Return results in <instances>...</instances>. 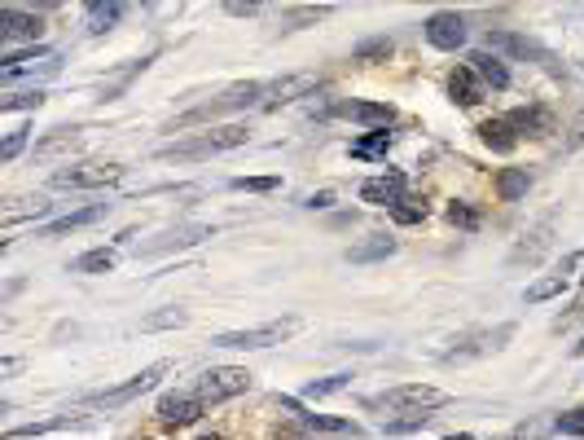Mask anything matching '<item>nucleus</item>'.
Returning a JSON list of instances; mask_svg holds the SVG:
<instances>
[{
  "label": "nucleus",
  "instance_id": "obj_1",
  "mask_svg": "<svg viewBox=\"0 0 584 440\" xmlns=\"http://www.w3.org/2000/svg\"><path fill=\"white\" fill-rule=\"evenodd\" d=\"M510 339H514V322L462 330V334L448 339V348H439V361L444 366H462V361H475V357H488V352H501Z\"/></svg>",
  "mask_w": 584,
  "mask_h": 440
},
{
  "label": "nucleus",
  "instance_id": "obj_2",
  "mask_svg": "<svg viewBox=\"0 0 584 440\" xmlns=\"http://www.w3.org/2000/svg\"><path fill=\"white\" fill-rule=\"evenodd\" d=\"M246 137H251V132H246L242 123H229V128H212V132H203V137L163 146L159 159H180V164H189V159H212V155H224V150L246 146Z\"/></svg>",
  "mask_w": 584,
  "mask_h": 440
},
{
  "label": "nucleus",
  "instance_id": "obj_3",
  "mask_svg": "<svg viewBox=\"0 0 584 440\" xmlns=\"http://www.w3.org/2000/svg\"><path fill=\"white\" fill-rule=\"evenodd\" d=\"M370 410H387V414H430V410H439V405H448V392H439V387L430 384H400V387H387V392H378L365 401Z\"/></svg>",
  "mask_w": 584,
  "mask_h": 440
},
{
  "label": "nucleus",
  "instance_id": "obj_4",
  "mask_svg": "<svg viewBox=\"0 0 584 440\" xmlns=\"http://www.w3.org/2000/svg\"><path fill=\"white\" fill-rule=\"evenodd\" d=\"M580 282H584V247L580 251H567L549 274L536 277L528 291H523V300H528V304H545V300H558L563 291H571V286H580Z\"/></svg>",
  "mask_w": 584,
  "mask_h": 440
},
{
  "label": "nucleus",
  "instance_id": "obj_5",
  "mask_svg": "<svg viewBox=\"0 0 584 440\" xmlns=\"http://www.w3.org/2000/svg\"><path fill=\"white\" fill-rule=\"evenodd\" d=\"M167 370H171V361H154V366H146L141 375H132L128 384H119V387H106V392H93V396H84V410H123L128 401H137L141 392H150V387L159 384Z\"/></svg>",
  "mask_w": 584,
  "mask_h": 440
},
{
  "label": "nucleus",
  "instance_id": "obj_6",
  "mask_svg": "<svg viewBox=\"0 0 584 440\" xmlns=\"http://www.w3.org/2000/svg\"><path fill=\"white\" fill-rule=\"evenodd\" d=\"M295 330H299V317H281V322H264V326H251V330H224V334H215L212 339V348H242V352H255V348L286 343Z\"/></svg>",
  "mask_w": 584,
  "mask_h": 440
},
{
  "label": "nucleus",
  "instance_id": "obj_7",
  "mask_svg": "<svg viewBox=\"0 0 584 440\" xmlns=\"http://www.w3.org/2000/svg\"><path fill=\"white\" fill-rule=\"evenodd\" d=\"M246 387H251V375H246V370H238V366H212V370L198 375L194 396H198L203 405H220V401H229V396H242Z\"/></svg>",
  "mask_w": 584,
  "mask_h": 440
},
{
  "label": "nucleus",
  "instance_id": "obj_8",
  "mask_svg": "<svg viewBox=\"0 0 584 440\" xmlns=\"http://www.w3.org/2000/svg\"><path fill=\"white\" fill-rule=\"evenodd\" d=\"M264 80H242V84H229L215 102H207V106L189 110L180 123H194V119H212V114H224V110H242V106H264Z\"/></svg>",
  "mask_w": 584,
  "mask_h": 440
},
{
  "label": "nucleus",
  "instance_id": "obj_9",
  "mask_svg": "<svg viewBox=\"0 0 584 440\" xmlns=\"http://www.w3.org/2000/svg\"><path fill=\"white\" fill-rule=\"evenodd\" d=\"M119 176H123L119 164H75L54 172V185L57 190H97V185H114Z\"/></svg>",
  "mask_w": 584,
  "mask_h": 440
},
{
  "label": "nucleus",
  "instance_id": "obj_10",
  "mask_svg": "<svg viewBox=\"0 0 584 440\" xmlns=\"http://www.w3.org/2000/svg\"><path fill=\"white\" fill-rule=\"evenodd\" d=\"M422 36H426V45L453 54V49L466 45V18L453 13V9H439V13H430V18L422 22Z\"/></svg>",
  "mask_w": 584,
  "mask_h": 440
},
{
  "label": "nucleus",
  "instance_id": "obj_11",
  "mask_svg": "<svg viewBox=\"0 0 584 440\" xmlns=\"http://www.w3.org/2000/svg\"><path fill=\"white\" fill-rule=\"evenodd\" d=\"M488 49H492V54L528 57V62H540V66H554V62H558L545 45H536L531 36H519V31H488Z\"/></svg>",
  "mask_w": 584,
  "mask_h": 440
},
{
  "label": "nucleus",
  "instance_id": "obj_12",
  "mask_svg": "<svg viewBox=\"0 0 584 440\" xmlns=\"http://www.w3.org/2000/svg\"><path fill=\"white\" fill-rule=\"evenodd\" d=\"M203 401L194 396V392H167L159 401V423L163 427H189V423H198L203 419Z\"/></svg>",
  "mask_w": 584,
  "mask_h": 440
},
{
  "label": "nucleus",
  "instance_id": "obj_13",
  "mask_svg": "<svg viewBox=\"0 0 584 440\" xmlns=\"http://www.w3.org/2000/svg\"><path fill=\"white\" fill-rule=\"evenodd\" d=\"M313 89H317V75H313V71L281 75V80H272V84L264 89V110L286 106V102H295V97H304V93H313Z\"/></svg>",
  "mask_w": 584,
  "mask_h": 440
},
{
  "label": "nucleus",
  "instance_id": "obj_14",
  "mask_svg": "<svg viewBox=\"0 0 584 440\" xmlns=\"http://www.w3.org/2000/svg\"><path fill=\"white\" fill-rule=\"evenodd\" d=\"M31 71H57V54H54V49H45V45H36V49H27V54L4 57L0 80H4V84H13L18 75H31Z\"/></svg>",
  "mask_w": 584,
  "mask_h": 440
},
{
  "label": "nucleus",
  "instance_id": "obj_15",
  "mask_svg": "<svg viewBox=\"0 0 584 440\" xmlns=\"http://www.w3.org/2000/svg\"><path fill=\"white\" fill-rule=\"evenodd\" d=\"M405 172H382V176H370L365 185H361V199L373 203V207H396L400 199H405Z\"/></svg>",
  "mask_w": 584,
  "mask_h": 440
},
{
  "label": "nucleus",
  "instance_id": "obj_16",
  "mask_svg": "<svg viewBox=\"0 0 584 440\" xmlns=\"http://www.w3.org/2000/svg\"><path fill=\"white\" fill-rule=\"evenodd\" d=\"M203 238H212L207 224H180V229H167L159 238L141 242L137 251H141V256H163V251H171V247H194V242H203Z\"/></svg>",
  "mask_w": 584,
  "mask_h": 440
},
{
  "label": "nucleus",
  "instance_id": "obj_17",
  "mask_svg": "<svg viewBox=\"0 0 584 440\" xmlns=\"http://www.w3.org/2000/svg\"><path fill=\"white\" fill-rule=\"evenodd\" d=\"M45 36V22L36 13H22L13 4L0 9V40H40Z\"/></svg>",
  "mask_w": 584,
  "mask_h": 440
},
{
  "label": "nucleus",
  "instance_id": "obj_18",
  "mask_svg": "<svg viewBox=\"0 0 584 440\" xmlns=\"http://www.w3.org/2000/svg\"><path fill=\"white\" fill-rule=\"evenodd\" d=\"M387 256H396V238H387V233H370L347 247V265H378Z\"/></svg>",
  "mask_w": 584,
  "mask_h": 440
},
{
  "label": "nucleus",
  "instance_id": "obj_19",
  "mask_svg": "<svg viewBox=\"0 0 584 440\" xmlns=\"http://www.w3.org/2000/svg\"><path fill=\"white\" fill-rule=\"evenodd\" d=\"M549 233H554V216H545L528 233V238H523V242L510 251V265H536V260L545 256V247H549Z\"/></svg>",
  "mask_w": 584,
  "mask_h": 440
},
{
  "label": "nucleus",
  "instance_id": "obj_20",
  "mask_svg": "<svg viewBox=\"0 0 584 440\" xmlns=\"http://www.w3.org/2000/svg\"><path fill=\"white\" fill-rule=\"evenodd\" d=\"M110 212V203H93V207H79V212H66V216L49 220L40 229V238H57V233H71V229H84V224H97Z\"/></svg>",
  "mask_w": 584,
  "mask_h": 440
},
{
  "label": "nucleus",
  "instance_id": "obj_21",
  "mask_svg": "<svg viewBox=\"0 0 584 440\" xmlns=\"http://www.w3.org/2000/svg\"><path fill=\"white\" fill-rule=\"evenodd\" d=\"M334 114H343V119H361V123H370V128H387V123L396 119V110L387 106V102H338Z\"/></svg>",
  "mask_w": 584,
  "mask_h": 440
},
{
  "label": "nucleus",
  "instance_id": "obj_22",
  "mask_svg": "<svg viewBox=\"0 0 584 440\" xmlns=\"http://www.w3.org/2000/svg\"><path fill=\"white\" fill-rule=\"evenodd\" d=\"M448 93H453L457 106H475V102H483V80L471 71V62L457 66V71L448 75Z\"/></svg>",
  "mask_w": 584,
  "mask_h": 440
},
{
  "label": "nucleus",
  "instance_id": "obj_23",
  "mask_svg": "<svg viewBox=\"0 0 584 440\" xmlns=\"http://www.w3.org/2000/svg\"><path fill=\"white\" fill-rule=\"evenodd\" d=\"M471 71H475L483 84H492V89H510V71H505V62L492 54V49H479V54H471Z\"/></svg>",
  "mask_w": 584,
  "mask_h": 440
},
{
  "label": "nucleus",
  "instance_id": "obj_24",
  "mask_svg": "<svg viewBox=\"0 0 584 440\" xmlns=\"http://www.w3.org/2000/svg\"><path fill=\"white\" fill-rule=\"evenodd\" d=\"M479 137H483V146H492L496 155H510V150L519 146L510 119H488V123H479Z\"/></svg>",
  "mask_w": 584,
  "mask_h": 440
},
{
  "label": "nucleus",
  "instance_id": "obj_25",
  "mask_svg": "<svg viewBox=\"0 0 584 440\" xmlns=\"http://www.w3.org/2000/svg\"><path fill=\"white\" fill-rule=\"evenodd\" d=\"M123 9H128L123 0H93V4H88V31H93V36H106L110 27L123 18Z\"/></svg>",
  "mask_w": 584,
  "mask_h": 440
},
{
  "label": "nucleus",
  "instance_id": "obj_26",
  "mask_svg": "<svg viewBox=\"0 0 584 440\" xmlns=\"http://www.w3.org/2000/svg\"><path fill=\"white\" fill-rule=\"evenodd\" d=\"M150 62H154V57H137V62L119 66V71L110 75L106 84H102V102H114V97H119V93H123V89H128V84H132V80H137V75H141V71L150 66Z\"/></svg>",
  "mask_w": 584,
  "mask_h": 440
},
{
  "label": "nucleus",
  "instance_id": "obj_27",
  "mask_svg": "<svg viewBox=\"0 0 584 440\" xmlns=\"http://www.w3.org/2000/svg\"><path fill=\"white\" fill-rule=\"evenodd\" d=\"M528 185H531L528 167H505V172L496 176V194H501L505 203H519V199L528 194Z\"/></svg>",
  "mask_w": 584,
  "mask_h": 440
},
{
  "label": "nucleus",
  "instance_id": "obj_28",
  "mask_svg": "<svg viewBox=\"0 0 584 440\" xmlns=\"http://www.w3.org/2000/svg\"><path fill=\"white\" fill-rule=\"evenodd\" d=\"M119 265V256L110 247H97V251H84L79 260H71V274H110Z\"/></svg>",
  "mask_w": 584,
  "mask_h": 440
},
{
  "label": "nucleus",
  "instance_id": "obj_29",
  "mask_svg": "<svg viewBox=\"0 0 584 440\" xmlns=\"http://www.w3.org/2000/svg\"><path fill=\"white\" fill-rule=\"evenodd\" d=\"M75 141H79V128H54L49 137H40V141H36V155H40V159H49V155H57V150H71Z\"/></svg>",
  "mask_w": 584,
  "mask_h": 440
},
{
  "label": "nucleus",
  "instance_id": "obj_30",
  "mask_svg": "<svg viewBox=\"0 0 584 440\" xmlns=\"http://www.w3.org/2000/svg\"><path fill=\"white\" fill-rule=\"evenodd\" d=\"M387 150H391V132H370V137L352 141V155H356V159H378V155H387Z\"/></svg>",
  "mask_w": 584,
  "mask_h": 440
},
{
  "label": "nucleus",
  "instance_id": "obj_31",
  "mask_svg": "<svg viewBox=\"0 0 584 440\" xmlns=\"http://www.w3.org/2000/svg\"><path fill=\"white\" fill-rule=\"evenodd\" d=\"M185 322H189L185 309H159V313L141 317V330H171V326H185Z\"/></svg>",
  "mask_w": 584,
  "mask_h": 440
},
{
  "label": "nucleus",
  "instance_id": "obj_32",
  "mask_svg": "<svg viewBox=\"0 0 584 440\" xmlns=\"http://www.w3.org/2000/svg\"><path fill=\"white\" fill-rule=\"evenodd\" d=\"M347 384H352V375H330V379H313V384L304 387V401H321V396H334V392H343Z\"/></svg>",
  "mask_w": 584,
  "mask_h": 440
},
{
  "label": "nucleus",
  "instance_id": "obj_33",
  "mask_svg": "<svg viewBox=\"0 0 584 440\" xmlns=\"http://www.w3.org/2000/svg\"><path fill=\"white\" fill-rule=\"evenodd\" d=\"M505 119H510V123H514V132H519V128H528V132H549V114H545V110H514V114H505Z\"/></svg>",
  "mask_w": 584,
  "mask_h": 440
},
{
  "label": "nucleus",
  "instance_id": "obj_34",
  "mask_svg": "<svg viewBox=\"0 0 584 440\" xmlns=\"http://www.w3.org/2000/svg\"><path fill=\"white\" fill-rule=\"evenodd\" d=\"M229 185H233V190H246V194H268V190H277L281 181H277V176H233Z\"/></svg>",
  "mask_w": 584,
  "mask_h": 440
},
{
  "label": "nucleus",
  "instance_id": "obj_35",
  "mask_svg": "<svg viewBox=\"0 0 584 440\" xmlns=\"http://www.w3.org/2000/svg\"><path fill=\"white\" fill-rule=\"evenodd\" d=\"M330 13V4H308V9H295V13H286L281 22H286V31H295V27H304V22H317Z\"/></svg>",
  "mask_w": 584,
  "mask_h": 440
},
{
  "label": "nucleus",
  "instance_id": "obj_36",
  "mask_svg": "<svg viewBox=\"0 0 584 440\" xmlns=\"http://www.w3.org/2000/svg\"><path fill=\"white\" fill-rule=\"evenodd\" d=\"M304 423L317 427V432H356L347 419H330V414H304Z\"/></svg>",
  "mask_w": 584,
  "mask_h": 440
},
{
  "label": "nucleus",
  "instance_id": "obj_37",
  "mask_svg": "<svg viewBox=\"0 0 584 440\" xmlns=\"http://www.w3.org/2000/svg\"><path fill=\"white\" fill-rule=\"evenodd\" d=\"M554 427H558L563 436H584V410H567V414H558Z\"/></svg>",
  "mask_w": 584,
  "mask_h": 440
},
{
  "label": "nucleus",
  "instance_id": "obj_38",
  "mask_svg": "<svg viewBox=\"0 0 584 440\" xmlns=\"http://www.w3.org/2000/svg\"><path fill=\"white\" fill-rule=\"evenodd\" d=\"M22 146H27V128H13V132L4 137V146H0V164H13Z\"/></svg>",
  "mask_w": 584,
  "mask_h": 440
},
{
  "label": "nucleus",
  "instance_id": "obj_39",
  "mask_svg": "<svg viewBox=\"0 0 584 440\" xmlns=\"http://www.w3.org/2000/svg\"><path fill=\"white\" fill-rule=\"evenodd\" d=\"M391 54V40L387 36H378V40H365V45H356V62H370V57H387Z\"/></svg>",
  "mask_w": 584,
  "mask_h": 440
},
{
  "label": "nucleus",
  "instance_id": "obj_40",
  "mask_svg": "<svg viewBox=\"0 0 584 440\" xmlns=\"http://www.w3.org/2000/svg\"><path fill=\"white\" fill-rule=\"evenodd\" d=\"M36 106H45V93L36 89V93H18V97H4L0 102V110H36Z\"/></svg>",
  "mask_w": 584,
  "mask_h": 440
},
{
  "label": "nucleus",
  "instance_id": "obj_41",
  "mask_svg": "<svg viewBox=\"0 0 584 440\" xmlns=\"http://www.w3.org/2000/svg\"><path fill=\"white\" fill-rule=\"evenodd\" d=\"M391 216L400 220V224H418V220L426 216V207H413V203H409V199H400V203H396V207H391Z\"/></svg>",
  "mask_w": 584,
  "mask_h": 440
},
{
  "label": "nucleus",
  "instance_id": "obj_42",
  "mask_svg": "<svg viewBox=\"0 0 584 440\" xmlns=\"http://www.w3.org/2000/svg\"><path fill=\"white\" fill-rule=\"evenodd\" d=\"M448 220H453V224H462V229H475L479 212H475V207H466V203H453V207H448Z\"/></svg>",
  "mask_w": 584,
  "mask_h": 440
},
{
  "label": "nucleus",
  "instance_id": "obj_43",
  "mask_svg": "<svg viewBox=\"0 0 584 440\" xmlns=\"http://www.w3.org/2000/svg\"><path fill=\"white\" fill-rule=\"evenodd\" d=\"M571 146H584V110H580V119L571 123Z\"/></svg>",
  "mask_w": 584,
  "mask_h": 440
},
{
  "label": "nucleus",
  "instance_id": "obj_44",
  "mask_svg": "<svg viewBox=\"0 0 584 440\" xmlns=\"http://www.w3.org/2000/svg\"><path fill=\"white\" fill-rule=\"evenodd\" d=\"M330 203H334V194H313L308 199V207H330Z\"/></svg>",
  "mask_w": 584,
  "mask_h": 440
},
{
  "label": "nucleus",
  "instance_id": "obj_45",
  "mask_svg": "<svg viewBox=\"0 0 584 440\" xmlns=\"http://www.w3.org/2000/svg\"><path fill=\"white\" fill-rule=\"evenodd\" d=\"M571 357H584V339H580V343H576V348H571Z\"/></svg>",
  "mask_w": 584,
  "mask_h": 440
},
{
  "label": "nucleus",
  "instance_id": "obj_46",
  "mask_svg": "<svg viewBox=\"0 0 584 440\" xmlns=\"http://www.w3.org/2000/svg\"><path fill=\"white\" fill-rule=\"evenodd\" d=\"M444 440H475V436H444Z\"/></svg>",
  "mask_w": 584,
  "mask_h": 440
},
{
  "label": "nucleus",
  "instance_id": "obj_47",
  "mask_svg": "<svg viewBox=\"0 0 584 440\" xmlns=\"http://www.w3.org/2000/svg\"><path fill=\"white\" fill-rule=\"evenodd\" d=\"M198 440H220V436H198Z\"/></svg>",
  "mask_w": 584,
  "mask_h": 440
}]
</instances>
